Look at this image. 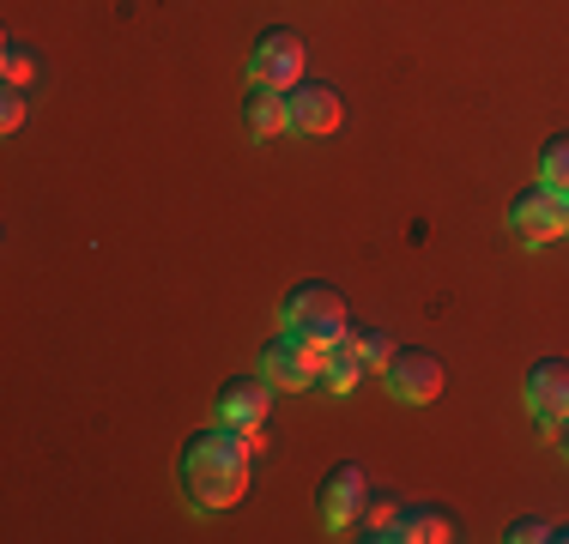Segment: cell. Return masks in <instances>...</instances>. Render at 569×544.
Returning a JSON list of instances; mask_svg holds the SVG:
<instances>
[{
    "instance_id": "4fadbf2b",
    "label": "cell",
    "mask_w": 569,
    "mask_h": 544,
    "mask_svg": "<svg viewBox=\"0 0 569 544\" xmlns=\"http://www.w3.org/2000/svg\"><path fill=\"white\" fill-rule=\"evenodd\" d=\"M395 521H400V502L388 496V490H376V484H370V496H363V508H358V521H351V533H358V538H382V544H388Z\"/></svg>"
},
{
    "instance_id": "ffe728a7",
    "label": "cell",
    "mask_w": 569,
    "mask_h": 544,
    "mask_svg": "<svg viewBox=\"0 0 569 544\" xmlns=\"http://www.w3.org/2000/svg\"><path fill=\"white\" fill-rule=\"evenodd\" d=\"M551 435H558V454L569 460V417H563V424H558V430H551Z\"/></svg>"
},
{
    "instance_id": "7c38bea8",
    "label": "cell",
    "mask_w": 569,
    "mask_h": 544,
    "mask_svg": "<svg viewBox=\"0 0 569 544\" xmlns=\"http://www.w3.org/2000/svg\"><path fill=\"white\" fill-rule=\"evenodd\" d=\"M249 133L254 140H279V133H291V103H284V91L249 85Z\"/></svg>"
},
{
    "instance_id": "5b68a950",
    "label": "cell",
    "mask_w": 569,
    "mask_h": 544,
    "mask_svg": "<svg viewBox=\"0 0 569 544\" xmlns=\"http://www.w3.org/2000/svg\"><path fill=\"white\" fill-rule=\"evenodd\" d=\"M442 357L437 351H418V345H395V357H388L382 370V387L395 393L400 405H430L442 393Z\"/></svg>"
},
{
    "instance_id": "d6986e66",
    "label": "cell",
    "mask_w": 569,
    "mask_h": 544,
    "mask_svg": "<svg viewBox=\"0 0 569 544\" xmlns=\"http://www.w3.org/2000/svg\"><path fill=\"white\" fill-rule=\"evenodd\" d=\"M503 538H509V544H539V538H551V526H546V521H533V514H521V521H515Z\"/></svg>"
},
{
    "instance_id": "ac0fdd59",
    "label": "cell",
    "mask_w": 569,
    "mask_h": 544,
    "mask_svg": "<svg viewBox=\"0 0 569 544\" xmlns=\"http://www.w3.org/2000/svg\"><path fill=\"white\" fill-rule=\"evenodd\" d=\"M24 115H31V98H24V85H7V91H0V133H19Z\"/></svg>"
},
{
    "instance_id": "6da1fadb",
    "label": "cell",
    "mask_w": 569,
    "mask_h": 544,
    "mask_svg": "<svg viewBox=\"0 0 569 544\" xmlns=\"http://www.w3.org/2000/svg\"><path fill=\"white\" fill-rule=\"evenodd\" d=\"M249 442H242L230 424H212L200 435L182 442V460H176V484L182 496L194 502V514H219V508H237L242 490H249Z\"/></svg>"
},
{
    "instance_id": "30bf717a",
    "label": "cell",
    "mask_w": 569,
    "mask_h": 544,
    "mask_svg": "<svg viewBox=\"0 0 569 544\" xmlns=\"http://www.w3.org/2000/svg\"><path fill=\"white\" fill-rule=\"evenodd\" d=\"M527 412L546 430H558L569 417V357H546L527 370Z\"/></svg>"
},
{
    "instance_id": "8fae6325",
    "label": "cell",
    "mask_w": 569,
    "mask_h": 544,
    "mask_svg": "<svg viewBox=\"0 0 569 544\" xmlns=\"http://www.w3.org/2000/svg\"><path fill=\"white\" fill-rule=\"evenodd\" d=\"M460 533L455 508H442V502H400V521L388 544H449Z\"/></svg>"
},
{
    "instance_id": "ba28073f",
    "label": "cell",
    "mask_w": 569,
    "mask_h": 544,
    "mask_svg": "<svg viewBox=\"0 0 569 544\" xmlns=\"http://www.w3.org/2000/svg\"><path fill=\"white\" fill-rule=\"evenodd\" d=\"M284 103H291V133H333L340 128V91L328 85V79H297L291 91H284Z\"/></svg>"
},
{
    "instance_id": "e0dca14e",
    "label": "cell",
    "mask_w": 569,
    "mask_h": 544,
    "mask_svg": "<svg viewBox=\"0 0 569 544\" xmlns=\"http://www.w3.org/2000/svg\"><path fill=\"white\" fill-rule=\"evenodd\" d=\"M351 345H358V357L370 363V370H388V357H395V339L382 333V326H351Z\"/></svg>"
},
{
    "instance_id": "8992f818",
    "label": "cell",
    "mask_w": 569,
    "mask_h": 544,
    "mask_svg": "<svg viewBox=\"0 0 569 544\" xmlns=\"http://www.w3.org/2000/svg\"><path fill=\"white\" fill-rule=\"evenodd\" d=\"M321 370H328V351H316V345H303V339H291L279 326V339L261 351V375L273 381L279 393H303V387H316Z\"/></svg>"
},
{
    "instance_id": "2e32d148",
    "label": "cell",
    "mask_w": 569,
    "mask_h": 544,
    "mask_svg": "<svg viewBox=\"0 0 569 544\" xmlns=\"http://www.w3.org/2000/svg\"><path fill=\"white\" fill-rule=\"evenodd\" d=\"M0 73H7V85H31V79H37V54H31V43L7 37V43H0Z\"/></svg>"
},
{
    "instance_id": "277c9868",
    "label": "cell",
    "mask_w": 569,
    "mask_h": 544,
    "mask_svg": "<svg viewBox=\"0 0 569 544\" xmlns=\"http://www.w3.org/2000/svg\"><path fill=\"white\" fill-rule=\"evenodd\" d=\"M509 230L527 242V249H546V242L569 236V194L558 188H521V194L509 200Z\"/></svg>"
},
{
    "instance_id": "44dd1931",
    "label": "cell",
    "mask_w": 569,
    "mask_h": 544,
    "mask_svg": "<svg viewBox=\"0 0 569 544\" xmlns=\"http://www.w3.org/2000/svg\"><path fill=\"white\" fill-rule=\"evenodd\" d=\"M551 538H563V544H569V526H551Z\"/></svg>"
},
{
    "instance_id": "9c48e42d",
    "label": "cell",
    "mask_w": 569,
    "mask_h": 544,
    "mask_svg": "<svg viewBox=\"0 0 569 544\" xmlns=\"http://www.w3.org/2000/svg\"><path fill=\"white\" fill-rule=\"evenodd\" d=\"M267 412H273V381L267 375H230L219 387V424L254 430V424H267Z\"/></svg>"
},
{
    "instance_id": "5bb4252c",
    "label": "cell",
    "mask_w": 569,
    "mask_h": 544,
    "mask_svg": "<svg viewBox=\"0 0 569 544\" xmlns=\"http://www.w3.org/2000/svg\"><path fill=\"white\" fill-rule=\"evenodd\" d=\"M363 375H370V363L358 357V345H351V339H340V345L328 351V370H321V381H328V393H351Z\"/></svg>"
},
{
    "instance_id": "52a82bcc",
    "label": "cell",
    "mask_w": 569,
    "mask_h": 544,
    "mask_svg": "<svg viewBox=\"0 0 569 544\" xmlns=\"http://www.w3.org/2000/svg\"><path fill=\"white\" fill-rule=\"evenodd\" d=\"M363 496H370V472H363L358 460H340V466L321 478V490H316V514L333 526V533H351V521H358Z\"/></svg>"
},
{
    "instance_id": "9a60e30c",
    "label": "cell",
    "mask_w": 569,
    "mask_h": 544,
    "mask_svg": "<svg viewBox=\"0 0 569 544\" xmlns=\"http://www.w3.org/2000/svg\"><path fill=\"white\" fill-rule=\"evenodd\" d=\"M539 182L558 188V194H569V133L546 140V152H539Z\"/></svg>"
},
{
    "instance_id": "7a4b0ae2",
    "label": "cell",
    "mask_w": 569,
    "mask_h": 544,
    "mask_svg": "<svg viewBox=\"0 0 569 544\" xmlns=\"http://www.w3.org/2000/svg\"><path fill=\"white\" fill-rule=\"evenodd\" d=\"M279 326L291 339H303V345H316V351H333L351 333L346 296L333 291L328 279H303V284H291V296L279 303Z\"/></svg>"
},
{
    "instance_id": "3957f363",
    "label": "cell",
    "mask_w": 569,
    "mask_h": 544,
    "mask_svg": "<svg viewBox=\"0 0 569 544\" xmlns=\"http://www.w3.org/2000/svg\"><path fill=\"white\" fill-rule=\"evenodd\" d=\"M303 37L291 24H267L249 49V85H267V91H291L303 79Z\"/></svg>"
}]
</instances>
